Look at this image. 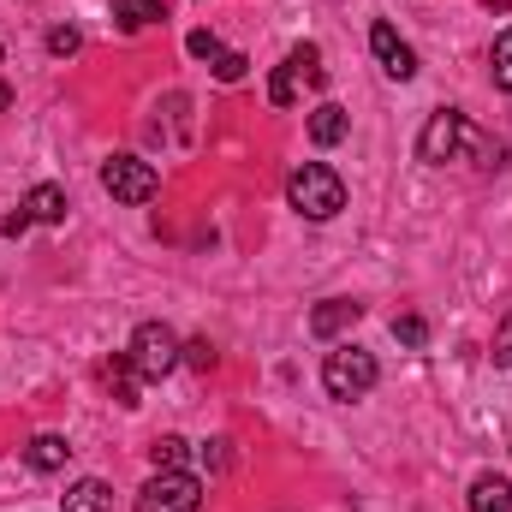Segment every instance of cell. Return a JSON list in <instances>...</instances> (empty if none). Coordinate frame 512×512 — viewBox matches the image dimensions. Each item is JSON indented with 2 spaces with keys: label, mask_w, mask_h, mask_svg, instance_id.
Returning <instances> with one entry per match:
<instances>
[{
  "label": "cell",
  "mask_w": 512,
  "mask_h": 512,
  "mask_svg": "<svg viewBox=\"0 0 512 512\" xmlns=\"http://www.w3.org/2000/svg\"><path fill=\"white\" fill-rule=\"evenodd\" d=\"M286 203L304 215V221H334L346 209V179L322 161H304L292 179H286Z\"/></svg>",
  "instance_id": "1"
},
{
  "label": "cell",
  "mask_w": 512,
  "mask_h": 512,
  "mask_svg": "<svg viewBox=\"0 0 512 512\" xmlns=\"http://www.w3.org/2000/svg\"><path fill=\"white\" fill-rule=\"evenodd\" d=\"M382 382V364H376V352H364V346H334L328 358H322V387H328V399H340V405H352V399H364L370 387Z\"/></svg>",
  "instance_id": "2"
},
{
  "label": "cell",
  "mask_w": 512,
  "mask_h": 512,
  "mask_svg": "<svg viewBox=\"0 0 512 512\" xmlns=\"http://www.w3.org/2000/svg\"><path fill=\"white\" fill-rule=\"evenodd\" d=\"M346 131H352V114H346L340 102H322V108L310 114V143H316V149H334Z\"/></svg>",
  "instance_id": "9"
},
{
  "label": "cell",
  "mask_w": 512,
  "mask_h": 512,
  "mask_svg": "<svg viewBox=\"0 0 512 512\" xmlns=\"http://www.w3.org/2000/svg\"><path fill=\"white\" fill-rule=\"evenodd\" d=\"M268 102H274V108H292V102H298V78H292V66H274V78H268Z\"/></svg>",
  "instance_id": "19"
},
{
  "label": "cell",
  "mask_w": 512,
  "mask_h": 512,
  "mask_svg": "<svg viewBox=\"0 0 512 512\" xmlns=\"http://www.w3.org/2000/svg\"><path fill=\"white\" fill-rule=\"evenodd\" d=\"M60 512H114V489H108L102 477H84V483H72V489H66Z\"/></svg>",
  "instance_id": "10"
},
{
  "label": "cell",
  "mask_w": 512,
  "mask_h": 512,
  "mask_svg": "<svg viewBox=\"0 0 512 512\" xmlns=\"http://www.w3.org/2000/svg\"><path fill=\"white\" fill-rule=\"evenodd\" d=\"M459 143H471L465 114H459V108H441V114H429V126H423V137H417V161L441 167V161H453V155H459Z\"/></svg>",
  "instance_id": "6"
},
{
  "label": "cell",
  "mask_w": 512,
  "mask_h": 512,
  "mask_svg": "<svg viewBox=\"0 0 512 512\" xmlns=\"http://www.w3.org/2000/svg\"><path fill=\"white\" fill-rule=\"evenodd\" d=\"M489 72H495V84H501V90H512V30H501V36H495Z\"/></svg>",
  "instance_id": "18"
},
{
  "label": "cell",
  "mask_w": 512,
  "mask_h": 512,
  "mask_svg": "<svg viewBox=\"0 0 512 512\" xmlns=\"http://www.w3.org/2000/svg\"><path fill=\"white\" fill-rule=\"evenodd\" d=\"M471 512H512V483L495 477V471H483L471 483Z\"/></svg>",
  "instance_id": "12"
},
{
  "label": "cell",
  "mask_w": 512,
  "mask_h": 512,
  "mask_svg": "<svg viewBox=\"0 0 512 512\" xmlns=\"http://www.w3.org/2000/svg\"><path fill=\"white\" fill-rule=\"evenodd\" d=\"M393 340L411 346V352H423V346H429V322H423V316H393Z\"/></svg>",
  "instance_id": "17"
},
{
  "label": "cell",
  "mask_w": 512,
  "mask_h": 512,
  "mask_svg": "<svg viewBox=\"0 0 512 512\" xmlns=\"http://www.w3.org/2000/svg\"><path fill=\"white\" fill-rule=\"evenodd\" d=\"M24 215L42 221V227L66 221V191H60V185H30V191H24Z\"/></svg>",
  "instance_id": "11"
},
{
  "label": "cell",
  "mask_w": 512,
  "mask_h": 512,
  "mask_svg": "<svg viewBox=\"0 0 512 512\" xmlns=\"http://www.w3.org/2000/svg\"><path fill=\"white\" fill-rule=\"evenodd\" d=\"M245 66H251L245 54H221V60H215V78H221V84H239V78H245Z\"/></svg>",
  "instance_id": "24"
},
{
  "label": "cell",
  "mask_w": 512,
  "mask_h": 512,
  "mask_svg": "<svg viewBox=\"0 0 512 512\" xmlns=\"http://www.w3.org/2000/svg\"><path fill=\"white\" fill-rule=\"evenodd\" d=\"M114 18H120L126 36H137V30H149V24H161L167 6H161V0H114Z\"/></svg>",
  "instance_id": "14"
},
{
  "label": "cell",
  "mask_w": 512,
  "mask_h": 512,
  "mask_svg": "<svg viewBox=\"0 0 512 512\" xmlns=\"http://www.w3.org/2000/svg\"><path fill=\"white\" fill-rule=\"evenodd\" d=\"M370 54L382 60L387 78H399V84H405V78H417V54H411V42H399V30H393L387 18L370 24Z\"/></svg>",
  "instance_id": "7"
},
{
  "label": "cell",
  "mask_w": 512,
  "mask_h": 512,
  "mask_svg": "<svg viewBox=\"0 0 512 512\" xmlns=\"http://www.w3.org/2000/svg\"><path fill=\"white\" fill-rule=\"evenodd\" d=\"M358 316H364V304H352V298H322V304L310 310V334H316V340H340L346 328H358Z\"/></svg>",
  "instance_id": "8"
},
{
  "label": "cell",
  "mask_w": 512,
  "mask_h": 512,
  "mask_svg": "<svg viewBox=\"0 0 512 512\" xmlns=\"http://www.w3.org/2000/svg\"><path fill=\"white\" fill-rule=\"evenodd\" d=\"M286 66H292V78H298V84H310V90H322V84H328V66H322V48H316V42H298V48L286 54Z\"/></svg>",
  "instance_id": "13"
},
{
  "label": "cell",
  "mask_w": 512,
  "mask_h": 512,
  "mask_svg": "<svg viewBox=\"0 0 512 512\" xmlns=\"http://www.w3.org/2000/svg\"><path fill=\"white\" fill-rule=\"evenodd\" d=\"M102 376H108V387H114L120 405H143V399H137V370H131V358H114Z\"/></svg>",
  "instance_id": "16"
},
{
  "label": "cell",
  "mask_w": 512,
  "mask_h": 512,
  "mask_svg": "<svg viewBox=\"0 0 512 512\" xmlns=\"http://www.w3.org/2000/svg\"><path fill=\"white\" fill-rule=\"evenodd\" d=\"M126 358L143 382H161V376H173V370L185 364V346H179V334H173L167 322H143V328L131 334Z\"/></svg>",
  "instance_id": "3"
},
{
  "label": "cell",
  "mask_w": 512,
  "mask_h": 512,
  "mask_svg": "<svg viewBox=\"0 0 512 512\" xmlns=\"http://www.w3.org/2000/svg\"><path fill=\"white\" fill-rule=\"evenodd\" d=\"M149 459H155V471H179V465H185V441H179V435H161V441L149 447Z\"/></svg>",
  "instance_id": "20"
},
{
  "label": "cell",
  "mask_w": 512,
  "mask_h": 512,
  "mask_svg": "<svg viewBox=\"0 0 512 512\" xmlns=\"http://www.w3.org/2000/svg\"><path fill=\"white\" fill-rule=\"evenodd\" d=\"M102 191H108L114 203H131V209H137V203H149V197L161 191V173H155L143 155H108V161H102Z\"/></svg>",
  "instance_id": "4"
},
{
  "label": "cell",
  "mask_w": 512,
  "mask_h": 512,
  "mask_svg": "<svg viewBox=\"0 0 512 512\" xmlns=\"http://www.w3.org/2000/svg\"><path fill=\"white\" fill-rule=\"evenodd\" d=\"M185 48H191L197 60H221V54H227V48L215 42V30H191V36H185Z\"/></svg>",
  "instance_id": "23"
},
{
  "label": "cell",
  "mask_w": 512,
  "mask_h": 512,
  "mask_svg": "<svg viewBox=\"0 0 512 512\" xmlns=\"http://www.w3.org/2000/svg\"><path fill=\"white\" fill-rule=\"evenodd\" d=\"M489 358H495V370H512V310L501 316V328H495V346H489Z\"/></svg>",
  "instance_id": "21"
},
{
  "label": "cell",
  "mask_w": 512,
  "mask_h": 512,
  "mask_svg": "<svg viewBox=\"0 0 512 512\" xmlns=\"http://www.w3.org/2000/svg\"><path fill=\"white\" fill-rule=\"evenodd\" d=\"M78 48H84V36H78L72 24H54V30H48V54H78Z\"/></svg>",
  "instance_id": "22"
},
{
  "label": "cell",
  "mask_w": 512,
  "mask_h": 512,
  "mask_svg": "<svg viewBox=\"0 0 512 512\" xmlns=\"http://www.w3.org/2000/svg\"><path fill=\"white\" fill-rule=\"evenodd\" d=\"M203 507V483L191 471H155L137 489V512H197Z\"/></svg>",
  "instance_id": "5"
},
{
  "label": "cell",
  "mask_w": 512,
  "mask_h": 512,
  "mask_svg": "<svg viewBox=\"0 0 512 512\" xmlns=\"http://www.w3.org/2000/svg\"><path fill=\"white\" fill-rule=\"evenodd\" d=\"M6 102H12V90H6V84H0V108H6Z\"/></svg>",
  "instance_id": "27"
},
{
  "label": "cell",
  "mask_w": 512,
  "mask_h": 512,
  "mask_svg": "<svg viewBox=\"0 0 512 512\" xmlns=\"http://www.w3.org/2000/svg\"><path fill=\"white\" fill-rule=\"evenodd\" d=\"M24 459H30V471H60L72 459V447H66V435H36L24 447Z\"/></svg>",
  "instance_id": "15"
},
{
  "label": "cell",
  "mask_w": 512,
  "mask_h": 512,
  "mask_svg": "<svg viewBox=\"0 0 512 512\" xmlns=\"http://www.w3.org/2000/svg\"><path fill=\"white\" fill-rule=\"evenodd\" d=\"M185 364H191V370H215V346H209V340H191V346H185Z\"/></svg>",
  "instance_id": "25"
},
{
  "label": "cell",
  "mask_w": 512,
  "mask_h": 512,
  "mask_svg": "<svg viewBox=\"0 0 512 512\" xmlns=\"http://www.w3.org/2000/svg\"><path fill=\"white\" fill-rule=\"evenodd\" d=\"M30 227H36V221H30V215H24V203H18V209H12V215H6V221H0V233H6V239H24V233H30Z\"/></svg>",
  "instance_id": "26"
}]
</instances>
